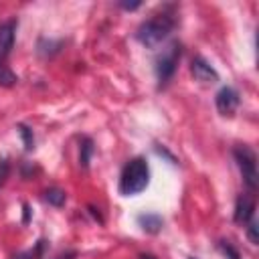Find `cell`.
I'll return each instance as SVG.
<instances>
[{"label":"cell","instance_id":"cell-22","mask_svg":"<svg viewBox=\"0 0 259 259\" xmlns=\"http://www.w3.org/2000/svg\"><path fill=\"white\" fill-rule=\"evenodd\" d=\"M188 259H196V257H188Z\"/></svg>","mask_w":259,"mask_h":259},{"label":"cell","instance_id":"cell-2","mask_svg":"<svg viewBox=\"0 0 259 259\" xmlns=\"http://www.w3.org/2000/svg\"><path fill=\"white\" fill-rule=\"evenodd\" d=\"M148 182H150V166H148L146 158L136 156L121 170V176H119V192L123 196L140 194L142 190H146Z\"/></svg>","mask_w":259,"mask_h":259},{"label":"cell","instance_id":"cell-14","mask_svg":"<svg viewBox=\"0 0 259 259\" xmlns=\"http://www.w3.org/2000/svg\"><path fill=\"white\" fill-rule=\"evenodd\" d=\"M42 251H45V241H38L34 249L24 251V253H18L14 259H40L42 257Z\"/></svg>","mask_w":259,"mask_h":259},{"label":"cell","instance_id":"cell-19","mask_svg":"<svg viewBox=\"0 0 259 259\" xmlns=\"http://www.w3.org/2000/svg\"><path fill=\"white\" fill-rule=\"evenodd\" d=\"M77 255H75V251H67V253H63V255H59L57 259H75Z\"/></svg>","mask_w":259,"mask_h":259},{"label":"cell","instance_id":"cell-17","mask_svg":"<svg viewBox=\"0 0 259 259\" xmlns=\"http://www.w3.org/2000/svg\"><path fill=\"white\" fill-rule=\"evenodd\" d=\"M8 176H10V162L6 158H0V186L6 182Z\"/></svg>","mask_w":259,"mask_h":259},{"label":"cell","instance_id":"cell-16","mask_svg":"<svg viewBox=\"0 0 259 259\" xmlns=\"http://www.w3.org/2000/svg\"><path fill=\"white\" fill-rule=\"evenodd\" d=\"M257 223L255 221H249L247 223V237H249V241L253 243V245H257L259 243V235H257Z\"/></svg>","mask_w":259,"mask_h":259},{"label":"cell","instance_id":"cell-12","mask_svg":"<svg viewBox=\"0 0 259 259\" xmlns=\"http://www.w3.org/2000/svg\"><path fill=\"white\" fill-rule=\"evenodd\" d=\"M18 134L22 136V142H24V150H26V152H30V150L34 148V136H32V130H30L28 125L20 123V125H18Z\"/></svg>","mask_w":259,"mask_h":259},{"label":"cell","instance_id":"cell-10","mask_svg":"<svg viewBox=\"0 0 259 259\" xmlns=\"http://www.w3.org/2000/svg\"><path fill=\"white\" fill-rule=\"evenodd\" d=\"M42 198H45L49 204H53V206H63L65 200H67V194H65V190L53 186V188H47V190L42 192Z\"/></svg>","mask_w":259,"mask_h":259},{"label":"cell","instance_id":"cell-8","mask_svg":"<svg viewBox=\"0 0 259 259\" xmlns=\"http://www.w3.org/2000/svg\"><path fill=\"white\" fill-rule=\"evenodd\" d=\"M16 20H6L0 24V65H4L6 57L10 55L14 47V32H16Z\"/></svg>","mask_w":259,"mask_h":259},{"label":"cell","instance_id":"cell-18","mask_svg":"<svg viewBox=\"0 0 259 259\" xmlns=\"http://www.w3.org/2000/svg\"><path fill=\"white\" fill-rule=\"evenodd\" d=\"M119 6L123 10H136V8H140V2H121Z\"/></svg>","mask_w":259,"mask_h":259},{"label":"cell","instance_id":"cell-5","mask_svg":"<svg viewBox=\"0 0 259 259\" xmlns=\"http://www.w3.org/2000/svg\"><path fill=\"white\" fill-rule=\"evenodd\" d=\"M239 101H241V99H239V91L233 89V87H229V85L221 87L219 93L214 95L217 109H219V113L225 115V117L235 115V111H237V107H239Z\"/></svg>","mask_w":259,"mask_h":259},{"label":"cell","instance_id":"cell-20","mask_svg":"<svg viewBox=\"0 0 259 259\" xmlns=\"http://www.w3.org/2000/svg\"><path fill=\"white\" fill-rule=\"evenodd\" d=\"M28 217H30V212H28V206H26V204H24V223H26V221H28Z\"/></svg>","mask_w":259,"mask_h":259},{"label":"cell","instance_id":"cell-6","mask_svg":"<svg viewBox=\"0 0 259 259\" xmlns=\"http://www.w3.org/2000/svg\"><path fill=\"white\" fill-rule=\"evenodd\" d=\"M253 212H255V198L253 194L245 192V194H239L237 202H235V223L237 225H247L249 221H253Z\"/></svg>","mask_w":259,"mask_h":259},{"label":"cell","instance_id":"cell-9","mask_svg":"<svg viewBox=\"0 0 259 259\" xmlns=\"http://www.w3.org/2000/svg\"><path fill=\"white\" fill-rule=\"evenodd\" d=\"M138 225H140L146 233L156 235V233H160V229H162L164 221H162V217H160V214H156V212H144V214H140V217H138Z\"/></svg>","mask_w":259,"mask_h":259},{"label":"cell","instance_id":"cell-3","mask_svg":"<svg viewBox=\"0 0 259 259\" xmlns=\"http://www.w3.org/2000/svg\"><path fill=\"white\" fill-rule=\"evenodd\" d=\"M233 156H235V162L243 174V180L247 184V188L251 192L257 190L259 186V174H257V156L255 152L247 146V144H239L233 148Z\"/></svg>","mask_w":259,"mask_h":259},{"label":"cell","instance_id":"cell-1","mask_svg":"<svg viewBox=\"0 0 259 259\" xmlns=\"http://www.w3.org/2000/svg\"><path fill=\"white\" fill-rule=\"evenodd\" d=\"M176 26V18L170 10H162L160 14H154L150 20L142 22L136 30V38L148 47V49H156Z\"/></svg>","mask_w":259,"mask_h":259},{"label":"cell","instance_id":"cell-21","mask_svg":"<svg viewBox=\"0 0 259 259\" xmlns=\"http://www.w3.org/2000/svg\"><path fill=\"white\" fill-rule=\"evenodd\" d=\"M140 259H156V257L150 255V253H144V255H140Z\"/></svg>","mask_w":259,"mask_h":259},{"label":"cell","instance_id":"cell-13","mask_svg":"<svg viewBox=\"0 0 259 259\" xmlns=\"http://www.w3.org/2000/svg\"><path fill=\"white\" fill-rule=\"evenodd\" d=\"M16 81H18L16 75H14L6 65H0V85H2V87H12Z\"/></svg>","mask_w":259,"mask_h":259},{"label":"cell","instance_id":"cell-4","mask_svg":"<svg viewBox=\"0 0 259 259\" xmlns=\"http://www.w3.org/2000/svg\"><path fill=\"white\" fill-rule=\"evenodd\" d=\"M180 55H182V45L178 40H174L168 49L162 51V55L156 59V79L160 83V87H164L176 73V67H178V61H180Z\"/></svg>","mask_w":259,"mask_h":259},{"label":"cell","instance_id":"cell-11","mask_svg":"<svg viewBox=\"0 0 259 259\" xmlns=\"http://www.w3.org/2000/svg\"><path fill=\"white\" fill-rule=\"evenodd\" d=\"M91 154H93V142H91L89 138H83V140H81V152H79V164H81L83 168L89 166Z\"/></svg>","mask_w":259,"mask_h":259},{"label":"cell","instance_id":"cell-7","mask_svg":"<svg viewBox=\"0 0 259 259\" xmlns=\"http://www.w3.org/2000/svg\"><path fill=\"white\" fill-rule=\"evenodd\" d=\"M190 73L198 83H217L219 81V73L214 71V67L210 63H206L202 57H194L190 63Z\"/></svg>","mask_w":259,"mask_h":259},{"label":"cell","instance_id":"cell-15","mask_svg":"<svg viewBox=\"0 0 259 259\" xmlns=\"http://www.w3.org/2000/svg\"><path fill=\"white\" fill-rule=\"evenodd\" d=\"M219 249L223 251V255H225L227 259H241L239 251H237L229 241H219Z\"/></svg>","mask_w":259,"mask_h":259}]
</instances>
